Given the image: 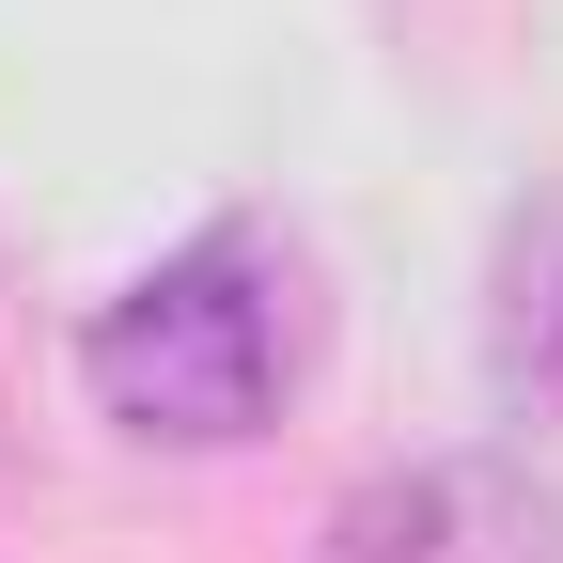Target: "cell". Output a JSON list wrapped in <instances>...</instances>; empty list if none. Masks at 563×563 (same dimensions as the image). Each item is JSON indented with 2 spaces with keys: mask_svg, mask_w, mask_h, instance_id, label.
Returning <instances> with one entry per match:
<instances>
[{
  "mask_svg": "<svg viewBox=\"0 0 563 563\" xmlns=\"http://www.w3.org/2000/svg\"><path fill=\"white\" fill-rule=\"evenodd\" d=\"M298 376H313V298H298V251L266 220H220V235L157 251L79 329V391L141 454H235L298 407Z\"/></svg>",
  "mask_w": 563,
  "mask_h": 563,
  "instance_id": "1",
  "label": "cell"
},
{
  "mask_svg": "<svg viewBox=\"0 0 563 563\" xmlns=\"http://www.w3.org/2000/svg\"><path fill=\"white\" fill-rule=\"evenodd\" d=\"M313 563H563V485L532 454H422L344 485Z\"/></svg>",
  "mask_w": 563,
  "mask_h": 563,
  "instance_id": "2",
  "label": "cell"
},
{
  "mask_svg": "<svg viewBox=\"0 0 563 563\" xmlns=\"http://www.w3.org/2000/svg\"><path fill=\"white\" fill-rule=\"evenodd\" d=\"M485 376L532 439H563V173L517 188L501 251H485Z\"/></svg>",
  "mask_w": 563,
  "mask_h": 563,
  "instance_id": "3",
  "label": "cell"
}]
</instances>
